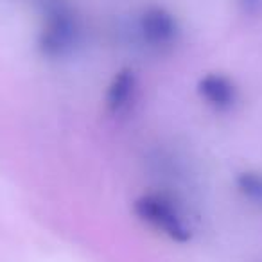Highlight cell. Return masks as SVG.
Wrapping results in <instances>:
<instances>
[{"mask_svg":"<svg viewBox=\"0 0 262 262\" xmlns=\"http://www.w3.org/2000/svg\"><path fill=\"white\" fill-rule=\"evenodd\" d=\"M40 29L36 49L45 59H67L83 43L81 16L67 0H38Z\"/></svg>","mask_w":262,"mask_h":262,"instance_id":"6da1fadb","label":"cell"},{"mask_svg":"<svg viewBox=\"0 0 262 262\" xmlns=\"http://www.w3.org/2000/svg\"><path fill=\"white\" fill-rule=\"evenodd\" d=\"M133 214L144 225L178 244H185L192 239L189 217H185L178 203L169 196L157 192L142 194L133 201Z\"/></svg>","mask_w":262,"mask_h":262,"instance_id":"7a4b0ae2","label":"cell"},{"mask_svg":"<svg viewBox=\"0 0 262 262\" xmlns=\"http://www.w3.org/2000/svg\"><path fill=\"white\" fill-rule=\"evenodd\" d=\"M133 40L149 52L171 51L182 36V27L174 13L160 6L142 9L131 24Z\"/></svg>","mask_w":262,"mask_h":262,"instance_id":"3957f363","label":"cell"},{"mask_svg":"<svg viewBox=\"0 0 262 262\" xmlns=\"http://www.w3.org/2000/svg\"><path fill=\"white\" fill-rule=\"evenodd\" d=\"M196 92L201 101L215 112H230L239 101L237 84L232 77L221 72H208L201 76L196 84Z\"/></svg>","mask_w":262,"mask_h":262,"instance_id":"277c9868","label":"cell"},{"mask_svg":"<svg viewBox=\"0 0 262 262\" xmlns=\"http://www.w3.org/2000/svg\"><path fill=\"white\" fill-rule=\"evenodd\" d=\"M137 88H139V77H137L135 70L129 67L117 70L113 74L112 81L108 83L104 94V104L112 115H120L131 106L133 99H135Z\"/></svg>","mask_w":262,"mask_h":262,"instance_id":"5b68a950","label":"cell"},{"mask_svg":"<svg viewBox=\"0 0 262 262\" xmlns=\"http://www.w3.org/2000/svg\"><path fill=\"white\" fill-rule=\"evenodd\" d=\"M235 189L241 196L250 203L262 205V172L258 171H241L233 180Z\"/></svg>","mask_w":262,"mask_h":262,"instance_id":"8992f818","label":"cell"},{"mask_svg":"<svg viewBox=\"0 0 262 262\" xmlns=\"http://www.w3.org/2000/svg\"><path fill=\"white\" fill-rule=\"evenodd\" d=\"M239 11L248 18H258L262 16V0H237Z\"/></svg>","mask_w":262,"mask_h":262,"instance_id":"52a82bcc","label":"cell"}]
</instances>
